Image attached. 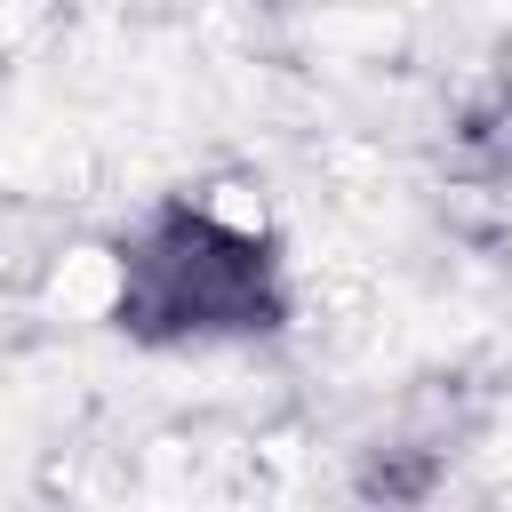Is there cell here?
<instances>
[{
	"label": "cell",
	"instance_id": "obj_1",
	"mask_svg": "<svg viewBox=\"0 0 512 512\" xmlns=\"http://www.w3.org/2000/svg\"><path fill=\"white\" fill-rule=\"evenodd\" d=\"M280 264L256 232L168 208L144 224V240L120 256V328L176 344V336H256L280 328Z\"/></svg>",
	"mask_w": 512,
	"mask_h": 512
}]
</instances>
